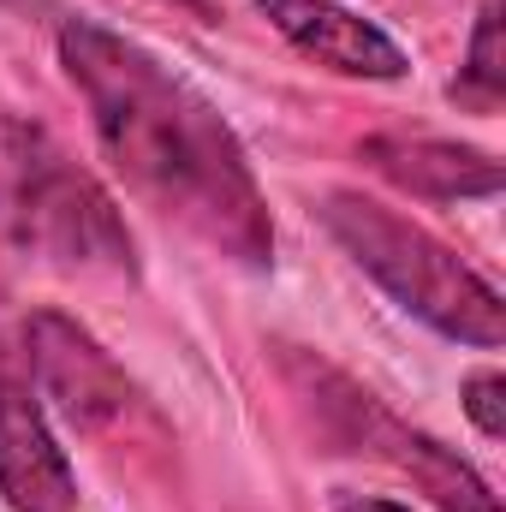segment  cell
Wrapping results in <instances>:
<instances>
[{"mask_svg": "<svg viewBox=\"0 0 506 512\" xmlns=\"http://www.w3.org/2000/svg\"><path fill=\"white\" fill-rule=\"evenodd\" d=\"M60 66L126 185L239 268L274 262V221L239 131L161 54L96 18L60 24Z\"/></svg>", "mask_w": 506, "mask_h": 512, "instance_id": "cell-1", "label": "cell"}, {"mask_svg": "<svg viewBox=\"0 0 506 512\" xmlns=\"http://www.w3.org/2000/svg\"><path fill=\"white\" fill-rule=\"evenodd\" d=\"M0 245L78 274H137L120 203L90 167L18 114H0Z\"/></svg>", "mask_w": 506, "mask_h": 512, "instance_id": "cell-2", "label": "cell"}, {"mask_svg": "<svg viewBox=\"0 0 506 512\" xmlns=\"http://www.w3.org/2000/svg\"><path fill=\"white\" fill-rule=\"evenodd\" d=\"M322 227L340 239V251L352 256L399 310H411L435 334H447L459 346H483V352H495L506 340L501 292L471 262H459V251H447L429 227L405 221L399 209H387L376 197H358V191L322 197Z\"/></svg>", "mask_w": 506, "mask_h": 512, "instance_id": "cell-3", "label": "cell"}, {"mask_svg": "<svg viewBox=\"0 0 506 512\" xmlns=\"http://www.w3.org/2000/svg\"><path fill=\"white\" fill-rule=\"evenodd\" d=\"M286 370H292V382L316 399V411L328 417V435H334L340 447L376 453V459H387V465L411 471L417 489L435 495V507H447V512H501V501L489 495V483H483L459 453H447L435 435L405 429L399 417H387L370 393H358L346 376H334L328 364H310V358L286 352Z\"/></svg>", "mask_w": 506, "mask_h": 512, "instance_id": "cell-4", "label": "cell"}, {"mask_svg": "<svg viewBox=\"0 0 506 512\" xmlns=\"http://www.w3.org/2000/svg\"><path fill=\"white\" fill-rule=\"evenodd\" d=\"M0 501L12 512H78V477L42 417L24 340L0 316Z\"/></svg>", "mask_w": 506, "mask_h": 512, "instance_id": "cell-5", "label": "cell"}, {"mask_svg": "<svg viewBox=\"0 0 506 512\" xmlns=\"http://www.w3.org/2000/svg\"><path fill=\"white\" fill-rule=\"evenodd\" d=\"M24 340V364L36 393L72 423V429H108L131 411V382L126 370L96 346L90 328H78L60 310H30L18 322Z\"/></svg>", "mask_w": 506, "mask_h": 512, "instance_id": "cell-6", "label": "cell"}, {"mask_svg": "<svg viewBox=\"0 0 506 512\" xmlns=\"http://www.w3.org/2000/svg\"><path fill=\"white\" fill-rule=\"evenodd\" d=\"M286 42H298L310 60L346 72V78H405V48L376 30L370 18L334 6V0H256Z\"/></svg>", "mask_w": 506, "mask_h": 512, "instance_id": "cell-7", "label": "cell"}, {"mask_svg": "<svg viewBox=\"0 0 506 512\" xmlns=\"http://www.w3.org/2000/svg\"><path fill=\"white\" fill-rule=\"evenodd\" d=\"M364 161L381 179H393L411 197L429 203H465V197H501L506 167L495 155L471 149V143H447V137H370Z\"/></svg>", "mask_w": 506, "mask_h": 512, "instance_id": "cell-8", "label": "cell"}, {"mask_svg": "<svg viewBox=\"0 0 506 512\" xmlns=\"http://www.w3.org/2000/svg\"><path fill=\"white\" fill-rule=\"evenodd\" d=\"M506 90V60H501V6H483L477 18V36H471V60L453 84V96L477 102V108H495Z\"/></svg>", "mask_w": 506, "mask_h": 512, "instance_id": "cell-9", "label": "cell"}, {"mask_svg": "<svg viewBox=\"0 0 506 512\" xmlns=\"http://www.w3.org/2000/svg\"><path fill=\"white\" fill-rule=\"evenodd\" d=\"M465 411H471V423H477L489 441H501L506 435V376L501 370H477V376L465 382Z\"/></svg>", "mask_w": 506, "mask_h": 512, "instance_id": "cell-10", "label": "cell"}, {"mask_svg": "<svg viewBox=\"0 0 506 512\" xmlns=\"http://www.w3.org/2000/svg\"><path fill=\"white\" fill-rule=\"evenodd\" d=\"M340 512H411V507H399V501H370V495H364V501H346Z\"/></svg>", "mask_w": 506, "mask_h": 512, "instance_id": "cell-11", "label": "cell"}]
</instances>
